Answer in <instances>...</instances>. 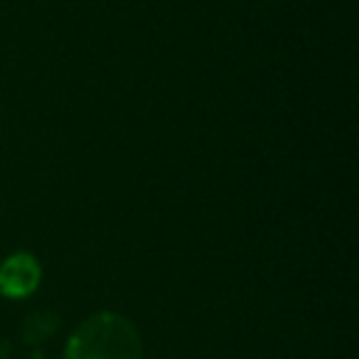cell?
Instances as JSON below:
<instances>
[{"label":"cell","instance_id":"1","mask_svg":"<svg viewBox=\"0 0 359 359\" xmlns=\"http://www.w3.org/2000/svg\"><path fill=\"white\" fill-rule=\"evenodd\" d=\"M62 359H143V339L129 317L95 311L73 328Z\"/></svg>","mask_w":359,"mask_h":359},{"label":"cell","instance_id":"2","mask_svg":"<svg viewBox=\"0 0 359 359\" xmlns=\"http://www.w3.org/2000/svg\"><path fill=\"white\" fill-rule=\"evenodd\" d=\"M42 283V264L34 252H11L0 264V294L8 300L31 297Z\"/></svg>","mask_w":359,"mask_h":359},{"label":"cell","instance_id":"3","mask_svg":"<svg viewBox=\"0 0 359 359\" xmlns=\"http://www.w3.org/2000/svg\"><path fill=\"white\" fill-rule=\"evenodd\" d=\"M59 328V314L56 311H34L25 317L22 323V342L28 345H42L45 339H50Z\"/></svg>","mask_w":359,"mask_h":359},{"label":"cell","instance_id":"4","mask_svg":"<svg viewBox=\"0 0 359 359\" xmlns=\"http://www.w3.org/2000/svg\"><path fill=\"white\" fill-rule=\"evenodd\" d=\"M0 359H8V345L6 342H0Z\"/></svg>","mask_w":359,"mask_h":359}]
</instances>
